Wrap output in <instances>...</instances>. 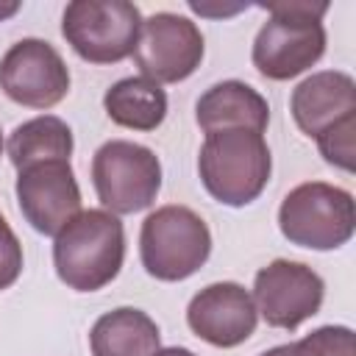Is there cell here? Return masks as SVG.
Here are the masks:
<instances>
[{
    "label": "cell",
    "mask_w": 356,
    "mask_h": 356,
    "mask_svg": "<svg viewBox=\"0 0 356 356\" xmlns=\"http://www.w3.org/2000/svg\"><path fill=\"white\" fill-rule=\"evenodd\" d=\"M270 11L267 22L253 39V67L270 81H289L314 67L325 53L323 14L328 3L281 0L261 6Z\"/></svg>",
    "instance_id": "7a4b0ae2"
},
{
    "label": "cell",
    "mask_w": 356,
    "mask_h": 356,
    "mask_svg": "<svg viewBox=\"0 0 356 356\" xmlns=\"http://www.w3.org/2000/svg\"><path fill=\"white\" fill-rule=\"evenodd\" d=\"M289 111L295 125L317 139L339 120L356 114V81L339 70L312 72L292 89Z\"/></svg>",
    "instance_id": "4fadbf2b"
},
{
    "label": "cell",
    "mask_w": 356,
    "mask_h": 356,
    "mask_svg": "<svg viewBox=\"0 0 356 356\" xmlns=\"http://www.w3.org/2000/svg\"><path fill=\"white\" fill-rule=\"evenodd\" d=\"M92 356H156L161 334L156 320L134 306H120L97 317L89 331Z\"/></svg>",
    "instance_id": "9a60e30c"
},
{
    "label": "cell",
    "mask_w": 356,
    "mask_h": 356,
    "mask_svg": "<svg viewBox=\"0 0 356 356\" xmlns=\"http://www.w3.org/2000/svg\"><path fill=\"white\" fill-rule=\"evenodd\" d=\"M186 323L203 342L214 348H236L256 331L259 312L242 284L217 281L189 300Z\"/></svg>",
    "instance_id": "7c38bea8"
},
{
    "label": "cell",
    "mask_w": 356,
    "mask_h": 356,
    "mask_svg": "<svg viewBox=\"0 0 356 356\" xmlns=\"http://www.w3.org/2000/svg\"><path fill=\"white\" fill-rule=\"evenodd\" d=\"M72 145L75 142H72L70 125L53 114H42V117H33L14 128L6 150H8L11 164L19 172L39 161H56V159L70 161Z\"/></svg>",
    "instance_id": "e0dca14e"
},
{
    "label": "cell",
    "mask_w": 356,
    "mask_h": 356,
    "mask_svg": "<svg viewBox=\"0 0 356 356\" xmlns=\"http://www.w3.org/2000/svg\"><path fill=\"white\" fill-rule=\"evenodd\" d=\"M92 184L106 211L134 214L156 200L161 189V161L139 142L111 139L92 156Z\"/></svg>",
    "instance_id": "52a82bcc"
},
{
    "label": "cell",
    "mask_w": 356,
    "mask_h": 356,
    "mask_svg": "<svg viewBox=\"0 0 356 356\" xmlns=\"http://www.w3.org/2000/svg\"><path fill=\"white\" fill-rule=\"evenodd\" d=\"M22 273V245L0 214V289H8Z\"/></svg>",
    "instance_id": "ffe728a7"
},
{
    "label": "cell",
    "mask_w": 356,
    "mask_h": 356,
    "mask_svg": "<svg viewBox=\"0 0 356 356\" xmlns=\"http://www.w3.org/2000/svg\"><path fill=\"white\" fill-rule=\"evenodd\" d=\"M278 228L298 248H342L345 242H350L356 228L353 195L325 181H306L281 200Z\"/></svg>",
    "instance_id": "5b68a950"
},
{
    "label": "cell",
    "mask_w": 356,
    "mask_h": 356,
    "mask_svg": "<svg viewBox=\"0 0 356 356\" xmlns=\"http://www.w3.org/2000/svg\"><path fill=\"white\" fill-rule=\"evenodd\" d=\"M0 89L28 108H53L70 92V70L44 39H19L0 58Z\"/></svg>",
    "instance_id": "30bf717a"
},
{
    "label": "cell",
    "mask_w": 356,
    "mask_h": 356,
    "mask_svg": "<svg viewBox=\"0 0 356 356\" xmlns=\"http://www.w3.org/2000/svg\"><path fill=\"white\" fill-rule=\"evenodd\" d=\"M0 156H3V131H0Z\"/></svg>",
    "instance_id": "603a6c76"
},
{
    "label": "cell",
    "mask_w": 356,
    "mask_h": 356,
    "mask_svg": "<svg viewBox=\"0 0 356 356\" xmlns=\"http://www.w3.org/2000/svg\"><path fill=\"white\" fill-rule=\"evenodd\" d=\"M261 356H278V348H270L267 353H261Z\"/></svg>",
    "instance_id": "7402d4cb"
},
{
    "label": "cell",
    "mask_w": 356,
    "mask_h": 356,
    "mask_svg": "<svg viewBox=\"0 0 356 356\" xmlns=\"http://www.w3.org/2000/svg\"><path fill=\"white\" fill-rule=\"evenodd\" d=\"M142 14L125 0H72L61 17V36L89 64H117L136 47Z\"/></svg>",
    "instance_id": "8992f818"
},
{
    "label": "cell",
    "mask_w": 356,
    "mask_h": 356,
    "mask_svg": "<svg viewBox=\"0 0 356 356\" xmlns=\"http://www.w3.org/2000/svg\"><path fill=\"white\" fill-rule=\"evenodd\" d=\"M209 253V225L192 209L161 206L145 217L139 231V256L147 275L159 281H184L206 264Z\"/></svg>",
    "instance_id": "277c9868"
},
{
    "label": "cell",
    "mask_w": 356,
    "mask_h": 356,
    "mask_svg": "<svg viewBox=\"0 0 356 356\" xmlns=\"http://www.w3.org/2000/svg\"><path fill=\"white\" fill-rule=\"evenodd\" d=\"M195 120L206 136L217 131H234V128L264 134L270 122V106L250 83L220 81L197 97Z\"/></svg>",
    "instance_id": "5bb4252c"
},
{
    "label": "cell",
    "mask_w": 356,
    "mask_h": 356,
    "mask_svg": "<svg viewBox=\"0 0 356 356\" xmlns=\"http://www.w3.org/2000/svg\"><path fill=\"white\" fill-rule=\"evenodd\" d=\"M317 147L323 153V159L345 172L356 170V114L339 120L337 125H331L328 131H323L317 136Z\"/></svg>",
    "instance_id": "d6986e66"
},
{
    "label": "cell",
    "mask_w": 356,
    "mask_h": 356,
    "mask_svg": "<svg viewBox=\"0 0 356 356\" xmlns=\"http://www.w3.org/2000/svg\"><path fill=\"white\" fill-rule=\"evenodd\" d=\"M125 259V231L106 209L78 211L53 242V264L61 284L75 292H97L111 284Z\"/></svg>",
    "instance_id": "6da1fadb"
},
{
    "label": "cell",
    "mask_w": 356,
    "mask_h": 356,
    "mask_svg": "<svg viewBox=\"0 0 356 356\" xmlns=\"http://www.w3.org/2000/svg\"><path fill=\"white\" fill-rule=\"evenodd\" d=\"M156 356H197V353H192L189 348H159Z\"/></svg>",
    "instance_id": "44dd1931"
},
{
    "label": "cell",
    "mask_w": 356,
    "mask_h": 356,
    "mask_svg": "<svg viewBox=\"0 0 356 356\" xmlns=\"http://www.w3.org/2000/svg\"><path fill=\"white\" fill-rule=\"evenodd\" d=\"M17 203L33 231L56 236L81 211V189L70 161L56 159L19 170Z\"/></svg>",
    "instance_id": "8fae6325"
},
{
    "label": "cell",
    "mask_w": 356,
    "mask_h": 356,
    "mask_svg": "<svg viewBox=\"0 0 356 356\" xmlns=\"http://www.w3.org/2000/svg\"><path fill=\"white\" fill-rule=\"evenodd\" d=\"M197 172L214 200L234 209L248 206L270 181V147L261 134L242 128L209 134L197 156Z\"/></svg>",
    "instance_id": "3957f363"
},
{
    "label": "cell",
    "mask_w": 356,
    "mask_h": 356,
    "mask_svg": "<svg viewBox=\"0 0 356 356\" xmlns=\"http://www.w3.org/2000/svg\"><path fill=\"white\" fill-rule=\"evenodd\" d=\"M278 356H356V339L348 325H323L298 342L278 345Z\"/></svg>",
    "instance_id": "ac0fdd59"
},
{
    "label": "cell",
    "mask_w": 356,
    "mask_h": 356,
    "mask_svg": "<svg viewBox=\"0 0 356 356\" xmlns=\"http://www.w3.org/2000/svg\"><path fill=\"white\" fill-rule=\"evenodd\" d=\"M325 284L303 261L275 259L253 278V303L267 325L295 331L323 306Z\"/></svg>",
    "instance_id": "9c48e42d"
},
{
    "label": "cell",
    "mask_w": 356,
    "mask_h": 356,
    "mask_svg": "<svg viewBox=\"0 0 356 356\" xmlns=\"http://www.w3.org/2000/svg\"><path fill=\"white\" fill-rule=\"evenodd\" d=\"M103 108L111 122L131 131H156L167 117V95L161 83L131 75L111 83L103 95Z\"/></svg>",
    "instance_id": "2e32d148"
},
{
    "label": "cell",
    "mask_w": 356,
    "mask_h": 356,
    "mask_svg": "<svg viewBox=\"0 0 356 356\" xmlns=\"http://www.w3.org/2000/svg\"><path fill=\"white\" fill-rule=\"evenodd\" d=\"M203 50V33L189 17L159 11L142 19L131 56L145 78L156 83H178L200 67Z\"/></svg>",
    "instance_id": "ba28073f"
}]
</instances>
